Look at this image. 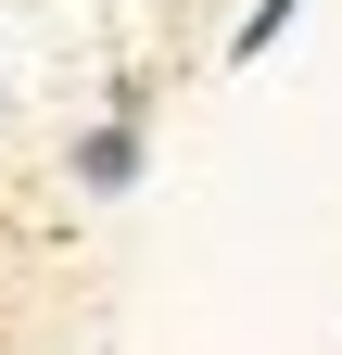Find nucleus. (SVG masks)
<instances>
[{"mask_svg":"<svg viewBox=\"0 0 342 355\" xmlns=\"http://www.w3.org/2000/svg\"><path fill=\"white\" fill-rule=\"evenodd\" d=\"M76 178H89V191H127V178H140V127H89V140H76Z\"/></svg>","mask_w":342,"mask_h":355,"instance_id":"f257e3e1","label":"nucleus"},{"mask_svg":"<svg viewBox=\"0 0 342 355\" xmlns=\"http://www.w3.org/2000/svg\"><path fill=\"white\" fill-rule=\"evenodd\" d=\"M291 13H305V0H253V13H241V51H267V38H279Z\"/></svg>","mask_w":342,"mask_h":355,"instance_id":"f03ea898","label":"nucleus"}]
</instances>
